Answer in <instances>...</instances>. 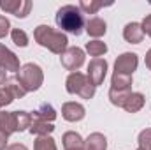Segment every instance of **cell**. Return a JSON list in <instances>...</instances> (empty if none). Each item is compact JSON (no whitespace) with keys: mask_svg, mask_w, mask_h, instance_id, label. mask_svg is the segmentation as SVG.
Wrapping results in <instances>:
<instances>
[{"mask_svg":"<svg viewBox=\"0 0 151 150\" xmlns=\"http://www.w3.org/2000/svg\"><path fill=\"white\" fill-rule=\"evenodd\" d=\"M7 134H4V133H0V150H5V147H7Z\"/></svg>","mask_w":151,"mask_h":150,"instance_id":"4dcf8cb0","label":"cell"},{"mask_svg":"<svg viewBox=\"0 0 151 150\" xmlns=\"http://www.w3.org/2000/svg\"><path fill=\"white\" fill-rule=\"evenodd\" d=\"M0 67H4L5 71H11V73H18L19 71L18 57L9 48H5L4 44H0Z\"/></svg>","mask_w":151,"mask_h":150,"instance_id":"9c48e42d","label":"cell"},{"mask_svg":"<svg viewBox=\"0 0 151 150\" xmlns=\"http://www.w3.org/2000/svg\"><path fill=\"white\" fill-rule=\"evenodd\" d=\"M28 131H30L32 134H35V136H49V134L55 131V127H53L51 122L39 120V118H32V124H30Z\"/></svg>","mask_w":151,"mask_h":150,"instance_id":"7c38bea8","label":"cell"},{"mask_svg":"<svg viewBox=\"0 0 151 150\" xmlns=\"http://www.w3.org/2000/svg\"><path fill=\"white\" fill-rule=\"evenodd\" d=\"M34 150H56V143L51 136H37Z\"/></svg>","mask_w":151,"mask_h":150,"instance_id":"d4e9b609","label":"cell"},{"mask_svg":"<svg viewBox=\"0 0 151 150\" xmlns=\"http://www.w3.org/2000/svg\"><path fill=\"white\" fill-rule=\"evenodd\" d=\"M81 150H84V149H81Z\"/></svg>","mask_w":151,"mask_h":150,"instance_id":"d590c367","label":"cell"},{"mask_svg":"<svg viewBox=\"0 0 151 150\" xmlns=\"http://www.w3.org/2000/svg\"><path fill=\"white\" fill-rule=\"evenodd\" d=\"M150 150H151V149H150Z\"/></svg>","mask_w":151,"mask_h":150,"instance_id":"8d00e7d4","label":"cell"},{"mask_svg":"<svg viewBox=\"0 0 151 150\" xmlns=\"http://www.w3.org/2000/svg\"><path fill=\"white\" fill-rule=\"evenodd\" d=\"M106 149H107V140L102 133H93L84 141V150H106Z\"/></svg>","mask_w":151,"mask_h":150,"instance_id":"5bb4252c","label":"cell"},{"mask_svg":"<svg viewBox=\"0 0 151 150\" xmlns=\"http://www.w3.org/2000/svg\"><path fill=\"white\" fill-rule=\"evenodd\" d=\"M141 27H142V32L151 37V14H148V16L144 18V21L141 23Z\"/></svg>","mask_w":151,"mask_h":150,"instance_id":"f546056e","label":"cell"},{"mask_svg":"<svg viewBox=\"0 0 151 150\" xmlns=\"http://www.w3.org/2000/svg\"><path fill=\"white\" fill-rule=\"evenodd\" d=\"M56 25L65 30L70 32L74 36H81L83 27H84V20H83V12L79 7L76 5H63L56 11Z\"/></svg>","mask_w":151,"mask_h":150,"instance_id":"7a4b0ae2","label":"cell"},{"mask_svg":"<svg viewBox=\"0 0 151 150\" xmlns=\"http://www.w3.org/2000/svg\"><path fill=\"white\" fill-rule=\"evenodd\" d=\"M123 37L127 42H132V44H139L142 39H144V32H142V27L141 23H128L125 28H123Z\"/></svg>","mask_w":151,"mask_h":150,"instance_id":"8fae6325","label":"cell"},{"mask_svg":"<svg viewBox=\"0 0 151 150\" xmlns=\"http://www.w3.org/2000/svg\"><path fill=\"white\" fill-rule=\"evenodd\" d=\"M102 7H104V2H99V0H83L79 4L81 12H86V14H95Z\"/></svg>","mask_w":151,"mask_h":150,"instance_id":"cb8c5ba5","label":"cell"},{"mask_svg":"<svg viewBox=\"0 0 151 150\" xmlns=\"http://www.w3.org/2000/svg\"><path fill=\"white\" fill-rule=\"evenodd\" d=\"M84 115H86V110L79 103H65L62 106V117L67 122H79L84 118Z\"/></svg>","mask_w":151,"mask_h":150,"instance_id":"30bf717a","label":"cell"},{"mask_svg":"<svg viewBox=\"0 0 151 150\" xmlns=\"http://www.w3.org/2000/svg\"><path fill=\"white\" fill-rule=\"evenodd\" d=\"M62 141H63L65 150H81V149H84V141H83L81 134H77V133H74V131L65 133L63 138H62Z\"/></svg>","mask_w":151,"mask_h":150,"instance_id":"2e32d148","label":"cell"},{"mask_svg":"<svg viewBox=\"0 0 151 150\" xmlns=\"http://www.w3.org/2000/svg\"><path fill=\"white\" fill-rule=\"evenodd\" d=\"M7 81V71L4 67H0V85H4Z\"/></svg>","mask_w":151,"mask_h":150,"instance_id":"1f68e13d","label":"cell"},{"mask_svg":"<svg viewBox=\"0 0 151 150\" xmlns=\"http://www.w3.org/2000/svg\"><path fill=\"white\" fill-rule=\"evenodd\" d=\"M14 120H16V133L25 131L32 124V115L27 111H14Z\"/></svg>","mask_w":151,"mask_h":150,"instance_id":"7402d4cb","label":"cell"},{"mask_svg":"<svg viewBox=\"0 0 151 150\" xmlns=\"http://www.w3.org/2000/svg\"><path fill=\"white\" fill-rule=\"evenodd\" d=\"M128 95H130V90H114V88L109 90V101L114 106H119V108H123Z\"/></svg>","mask_w":151,"mask_h":150,"instance_id":"603a6c76","label":"cell"},{"mask_svg":"<svg viewBox=\"0 0 151 150\" xmlns=\"http://www.w3.org/2000/svg\"><path fill=\"white\" fill-rule=\"evenodd\" d=\"M111 85H113L111 88H114V90H130L132 88V76L114 73L111 78Z\"/></svg>","mask_w":151,"mask_h":150,"instance_id":"d6986e66","label":"cell"},{"mask_svg":"<svg viewBox=\"0 0 151 150\" xmlns=\"http://www.w3.org/2000/svg\"><path fill=\"white\" fill-rule=\"evenodd\" d=\"M65 88L69 94H77L83 99H91L95 95V85L88 79V76L83 73H70L67 81H65Z\"/></svg>","mask_w":151,"mask_h":150,"instance_id":"277c9868","label":"cell"},{"mask_svg":"<svg viewBox=\"0 0 151 150\" xmlns=\"http://www.w3.org/2000/svg\"><path fill=\"white\" fill-rule=\"evenodd\" d=\"M62 66L67 69V71H72V73H77V69L84 64V51L77 46H72V48H67L62 57Z\"/></svg>","mask_w":151,"mask_h":150,"instance_id":"5b68a950","label":"cell"},{"mask_svg":"<svg viewBox=\"0 0 151 150\" xmlns=\"http://www.w3.org/2000/svg\"><path fill=\"white\" fill-rule=\"evenodd\" d=\"M16 79L23 85V88L27 92H35L40 88L42 81H44V74H42V69L39 67L37 64H25L23 67H19Z\"/></svg>","mask_w":151,"mask_h":150,"instance_id":"3957f363","label":"cell"},{"mask_svg":"<svg viewBox=\"0 0 151 150\" xmlns=\"http://www.w3.org/2000/svg\"><path fill=\"white\" fill-rule=\"evenodd\" d=\"M137 150H144V149H137Z\"/></svg>","mask_w":151,"mask_h":150,"instance_id":"e575fe53","label":"cell"},{"mask_svg":"<svg viewBox=\"0 0 151 150\" xmlns=\"http://www.w3.org/2000/svg\"><path fill=\"white\" fill-rule=\"evenodd\" d=\"M142 106H144V95L141 92H130V95L123 104V108L128 113H137L139 110H142Z\"/></svg>","mask_w":151,"mask_h":150,"instance_id":"4fadbf2b","label":"cell"},{"mask_svg":"<svg viewBox=\"0 0 151 150\" xmlns=\"http://www.w3.org/2000/svg\"><path fill=\"white\" fill-rule=\"evenodd\" d=\"M137 66H139V58L135 53H123L114 62V73L132 76V73L137 69Z\"/></svg>","mask_w":151,"mask_h":150,"instance_id":"52a82bcc","label":"cell"},{"mask_svg":"<svg viewBox=\"0 0 151 150\" xmlns=\"http://www.w3.org/2000/svg\"><path fill=\"white\" fill-rule=\"evenodd\" d=\"M4 87L12 94V97L14 99H21V97H25V94H27V90L23 88V85L16 79V78H12V79H7L5 83H4Z\"/></svg>","mask_w":151,"mask_h":150,"instance_id":"44dd1931","label":"cell"},{"mask_svg":"<svg viewBox=\"0 0 151 150\" xmlns=\"http://www.w3.org/2000/svg\"><path fill=\"white\" fill-rule=\"evenodd\" d=\"M86 51H88L91 57L99 58V57H102V55L107 53V44L102 42V41H99V39H95V41L86 42Z\"/></svg>","mask_w":151,"mask_h":150,"instance_id":"ffe728a7","label":"cell"},{"mask_svg":"<svg viewBox=\"0 0 151 150\" xmlns=\"http://www.w3.org/2000/svg\"><path fill=\"white\" fill-rule=\"evenodd\" d=\"M0 9L18 18H27L32 9V2L30 0H0Z\"/></svg>","mask_w":151,"mask_h":150,"instance_id":"8992f818","label":"cell"},{"mask_svg":"<svg viewBox=\"0 0 151 150\" xmlns=\"http://www.w3.org/2000/svg\"><path fill=\"white\" fill-rule=\"evenodd\" d=\"M9 28H11V23H9V20H7L5 16H0V39L7 36Z\"/></svg>","mask_w":151,"mask_h":150,"instance_id":"f1b7e54d","label":"cell"},{"mask_svg":"<svg viewBox=\"0 0 151 150\" xmlns=\"http://www.w3.org/2000/svg\"><path fill=\"white\" fill-rule=\"evenodd\" d=\"M7 150H28L25 145H19V143H14V145H11V147H7Z\"/></svg>","mask_w":151,"mask_h":150,"instance_id":"d6a6232c","label":"cell"},{"mask_svg":"<svg viewBox=\"0 0 151 150\" xmlns=\"http://www.w3.org/2000/svg\"><path fill=\"white\" fill-rule=\"evenodd\" d=\"M0 133L4 134H12L16 133V120H14V111H0Z\"/></svg>","mask_w":151,"mask_h":150,"instance_id":"e0dca14e","label":"cell"},{"mask_svg":"<svg viewBox=\"0 0 151 150\" xmlns=\"http://www.w3.org/2000/svg\"><path fill=\"white\" fill-rule=\"evenodd\" d=\"M34 37L40 46L47 48L49 51H53L56 55H62L67 50V44H69V39H67L65 34L56 32L49 25H39L34 30Z\"/></svg>","mask_w":151,"mask_h":150,"instance_id":"6da1fadb","label":"cell"},{"mask_svg":"<svg viewBox=\"0 0 151 150\" xmlns=\"http://www.w3.org/2000/svg\"><path fill=\"white\" fill-rule=\"evenodd\" d=\"M139 149H144V150L151 149V129H144L139 134Z\"/></svg>","mask_w":151,"mask_h":150,"instance_id":"4316f807","label":"cell"},{"mask_svg":"<svg viewBox=\"0 0 151 150\" xmlns=\"http://www.w3.org/2000/svg\"><path fill=\"white\" fill-rule=\"evenodd\" d=\"M146 67L151 71V50L146 53Z\"/></svg>","mask_w":151,"mask_h":150,"instance_id":"836d02e7","label":"cell"},{"mask_svg":"<svg viewBox=\"0 0 151 150\" xmlns=\"http://www.w3.org/2000/svg\"><path fill=\"white\" fill-rule=\"evenodd\" d=\"M107 74V62L104 60V58H93L90 64H88V79L95 85V87H99V85H102L104 83V78Z\"/></svg>","mask_w":151,"mask_h":150,"instance_id":"ba28073f","label":"cell"},{"mask_svg":"<svg viewBox=\"0 0 151 150\" xmlns=\"http://www.w3.org/2000/svg\"><path fill=\"white\" fill-rule=\"evenodd\" d=\"M106 30H107V25H106V21L102 20V18H91V20H88V23H86V32L91 36V37H102L104 34H106Z\"/></svg>","mask_w":151,"mask_h":150,"instance_id":"9a60e30c","label":"cell"},{"mask_svg":"<svg viewBox=\"0 0 151 150\" xmlns=\"http://www.w3.org/2000/svg\"><path fill=\"white\" fill-rule=\"evenodd\" d=\"M32 118L46 120V122H53V120L56 118V111H55V108H53L51 104L44 103V104H40V106H39V110L34 111V117H32Z\"/></svg>","mask_w":151,"mask_h":150,"instance_id":"ac0fdd59","label":"cell"},{"mask_svg":"<svg viewBox=\"0 0 151 150\" xmlns=\"http://www.w3.org/2000/svg\"><path fill=\"white\" fill-rule=\"evenodd\" d=\"M14 101V97H12V94L5 88V87H2L0 88V108H4V106H7V104H11Z\"/></svg>","mask_w":151,"mask_h":150,"instance_id":"83f0119b","label":"cell"},{"mask_svg":"<svg viewBox=\"0 0 151 150\" xmlns=\"http://www.w3.org/2000/svg\"><path fill=\"white\" fill-rule=\"evenodd\" d=\"M11 37H12V42L19 48H25L28 44V36L21 30V28H12L11 30Z\"/></svg>","mask_w":151,"mask_h":150,"instance_id":"484cf974","label":"cell"}]
</instances>
